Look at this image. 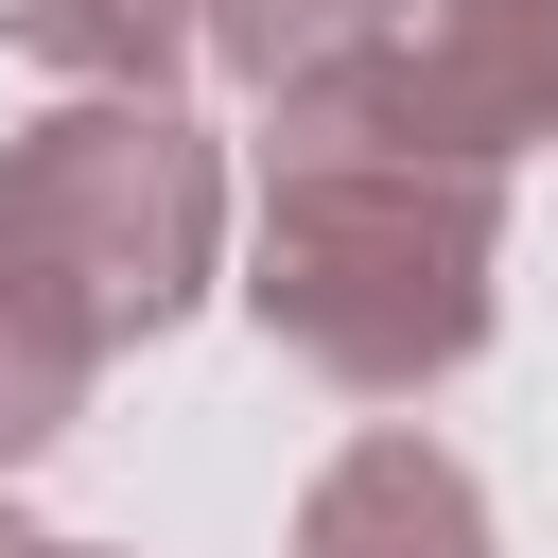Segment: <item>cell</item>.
Masks as SVG:
<instances>
[{
    "label": "cell",
    "instance_id": "6da1fadb",
    "mask_svg": "<svg viewBox=\"0 0 558 558\" xmlns=\"http://www.w3.org/2000/svg\"><path fill=\"white\" fill-rule=\"evenodd\" d=\"M314 384L349 401H436L488 314H506V174L488 157H418L384 122H349L331 87L262 105V209H244V279H227Z\"/></svg>",
    "mask_w": 558,
    "mask_h": 558
},
{
    "label": "cell",
    "instance_id": "7a4b0ae2",
    "mask_svg": "<svg viewBox=\"0 0 558 558\" xmlns=\"http://www.w3.org/2000/svg\"><path fill=\"white\" fill-rule=\"evenodd\" d=\"M227 279V140L174 87H70L52 122L0 140V296L70 349L122 366Z\"/></svg>",
    "mask_w": 558,
    "mask_h": 558
},
{
    "label": "cell",
    "instance_id": "3957f363",
    "mask_svg": "<svg viewBox=\"0 0 558 558\" xmlns=\"http://www.w3.org/2000/svg\"><path fill=\"white\" fill-rule=\"evenodd\" d=\"M314 87L384 140H418V157L523 174V140H558V0H401V35L314 70Z\"/></svg>",
    "mask_w": 558,
    "mask_h": 558
},
{
    "label": "cell",
    "instance_id": "277c9868",
    "mask_svg": "<svg viewBox=\"0 0 558 558\" xmlns=\"http://www.w3.org/2000/svg\"><path fill=\"white\" fill-rule=\"evenodd\" d=\"M296 558H506V541H488V488H471L453 436L366 418V436L296 488Z\"/></svg>",
    "mask_w": 558,
    "mask_h": 558
},
{
    "label": "cell",
    "instance_id": "5b68a950",
    "mask_svg": "<svg viewBox=\"0 0 558 558\" xmlns=\"http://www.w3.org/2000/svg\"><path fill=\"white\" fill-rule=\"evenodd\" d=\"M401 35V0H209V70L227 87H314V70H349V52H384Z\"/></svg>",
    "mask_w": 558,
    "mask_h": 558
},
{
    "label": "cell",
    "instance_id": "8992f818",
    "mask_svg": "<svg viewBox=\"0 0 558 558\" xmlns=\"http://www.w3.org/2000/svg\"><path fill=\"white\" fill-rule=\"evenodd\" d=\"M87 384H105V366H70V349H52V331L0 296V471H35V453L87 418Z\"/></svg>",
    "mask_w": 558,
    "mask_h": 558
},
{
    "label": "cell",
    "instance_id": "52a82bcc",
    "mask_svg": "<svg viewBox=\"0 0 558 558\" xmlns=\"http://www.w3.org/2000/svg\"><path fill=\"white\" fill-rule=\"evenodd\" d=\"M0 558H52V541H35V523H17V506H0Z\"/></svg>",
    "mask_w": 558,
    "mask_h": 558
},
{
    "label": "cell",
    "instance_id": "ba28073f",
    "mask_svg": "<svg viewBox=\"0 0 558 558\" xmlns=\"http://www.w3.org/2000/svg\"><path fill=\"white\" fill-rule=\"evenodd\" d=\"M52 558H122V541H52Z\"/></svg>",
    "mask_w": 558,
    "mask_h": 558
}]
</instances>
